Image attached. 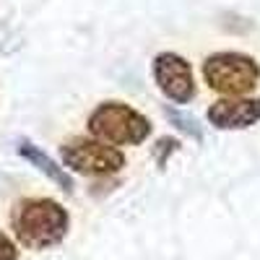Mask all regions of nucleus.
Segmentation results:
<instances>
[{
	"label": "nucleus",
	"instance_id": "nucleus-7",
	"mask_svg": "<svg viewBox=\"0 0 260 260\" xmlns=\"http://www.w3.org/2000/svg\"><path fill=\"white\" fill-rule=\"evenodd\" d=\"M16 154H18L21 159H26L31 167H37L42 175H47V177H50L62 192H68V195L73 192V180H71V175H68V169L60 167L57 161H52L39 146H34L31 141L24 138V141H18V143H16Z\"/></svg>",
	"mask_w": 260,
	"mask_h": 260
},
{
	"label": "nucleus",
	"instance_id": "nucleus-4",
	"mask_svg": "<svg viewBox=\"0 0 260 260\" xmlns=\"http://www.w3.org/2000/svg\"><path fill=\"white\" fill-rule=\"evenodd\" d=\"M62 167L83 177H112L125 169V154L120 146L104 143L99 138L76 136L60 146Z\"/></svg>",
	"mask_w": 260,
	"mask_h": 260
},
{
	"label": "nucleus",
	"instance_id": "nucleus-8",
	"mask_svg": "<svg viewBox=\"0 0 260 260\" xmlns=\"http://www.w3.org/2000/svg\"><path fill=\"white\" fill-rule=\"evenodd\" d=\"M164 117L175 125L177 130H182L185 136H190L195 143H203V127L198 125V120L190 117L187 112H180V110H172L169 104H164Z\"/></svg>",
	"mask_w": 260,
	"mask_h": 260
},
{
	"label": "nucleus",
	"instance_id": "nucleus-5",
	"mask_svg": "<svg viewBox=\"0 0 260 260\" xmlns=\"http://www.w3.org/2000/svg\"><path fill=\"white\" fill-rule=\"evenodd\" d=\"M151 76L167 102L187 104L198 96V81H195L192 65L177 52H159L151 62Z\"/></svg>",
	"mask_w": 260,
	"mask_h": 260
},
{
	"label": "nucleus",
	"instance_id": "nucleus-6",
	"mask_svg": "<svg viewBox=\"0 0 260 260\" xmlns=\"http://www.w3.org/2000/svg\"><path fill=\"white\" fill-rule=\"evenodd\" d=\"M206 117L216 130H247L260 122V96H221Z\"/></svg>",
	"mask_w": 260,
	"mask_h": 260
},
{
	"label": "nucleus",
	"instance_id": "nucleus-1",
	"mask_svg": "<svg viewBox=\"0 0 260 260\" xmlns=\"http://www.w3.org/2000/svg\"><path fill=\"white\" fill-rule=\"evenodd\" d=\"M11 229L26 250H50L68 237L71 213L52 198H21L11 208Z\"/></svg>",
	"mask_w": 260,
	"mask_h": 260
},
{
	"label": "nucleus",
	"instance_id": "nucleus-10",
	"mask_svg": "<svg viewBox=\"0 0 260 260\" xmlns=\"http://www.w3.org/2000/svg\"><path fill=\"white\" fill-rule=\"evenodd\" d=\"M0 260H18V247L6 232H0Z\"/></svg>",
	"mask_w": 260,
	"mask_h": 260
},
{
	"label": "nucleus",
	"instance_id": "nucleus-2",
	"mask_svg": "<svg viewBox=\"0 0 260 260\" xmlns=\"http://www.w3.org/2000/svg\"><path fill=\"white\" fill-rule=\"evenodd\" d=\"M89 133L104 143L112 146H141L151 136V120L120 99H107L99 102L89 120H86Z\"/></svg>",
	"mask_w": 260,
	"mask_h": 260
},
{
	"label": "nucleus",
	"instance_id": "nucleus-9",
	"mask_svg": "<svg viewBox=\"0 0 260 260\" xmlns=\"http://www.w3.org/2000/svg\"><path fill=\"white\" fill-rule=\"evenodd\" d=\"M177 151H180V141L172 138V136H164V138H159L154 146H151V154H154V159H156L159 167H167L169 156L177 154Z\"/></svg>",
	"mask_w": 260,
	"mask_h": 260
},
{
	"label": "nucleus",
	"instance_id": "nucleus-3",
	"mask_svg": "<svg viewBox=\"0 0 260 260\" xmlns=\"http://www.w3.org/2000/svg\"><path fill=\"white\" fill-rule=\"evenodd\" d=\"M203 81L221 96H247L260 83V62L245 52H213L201 65Z\"/></svg>",
	"mask_w": 260,
	"mask_h": 260
}]
</instances>
